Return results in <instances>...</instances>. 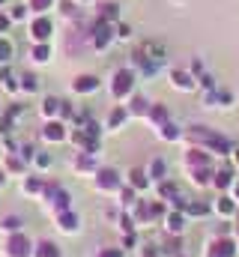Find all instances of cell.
I'll list each match as a JSON object with an SVG mask.
<instances>
[{"mask_svg": "<svg viewBox=\"0 0 239 257\" xmlns=\"http://www.w3.org/2000/svg\"><path fill=\"white\" fill-rule=\"evenodd\" d=\"M18 227H21V218H15V215L3 218V230H18Z\"/></svg>", "mask_w": 239, "mask_h": 257, "instance_id": "obj_24", "label": "cell"}, {"mask_svg": "<svg viewBox=\"0 0 239 257\" xmlns=\"http://www.w3.org/2000/svg\"><path fill=\"white\" fill-rule=\"evenodd\" d=\"M60 108H63V102H60V99H48V102H45V114H48V117H51V114H57Z\"/></svg>", "mask_w": 239, "mask_h": 257, "instance_id": "obj_21", "label": "cell"}, {"mask_svg": "<svg viewBox=\"0 0 239 257\" xmlns=\"http://www.w3.org/2000/svg\"><path fill=\"white\" fill-rule=\"evenodd\" d=\"M132 84H135V75H132V72L123 69V72L114 75V93H117V96H126V93L132 90Z\"/></svg>", "mask_w": 239, "mask_h": 257, "instance_id": "obj_4", "label": "cell"}, {"mask_svg": "<svg viewBox=\"0 0 239 257\" xmlns=\"http://www.w3.org/2000/svg\"><path fill=\"white\" fill-rule=\"evenodd\" d=\"M215 209H218L221 215H233V200H230V197H218Z\"/></svg>", "mask_w": 239, "mask_h": 257, "instance_id": "obj_15", "label": "cell"}, {"mask_svg": "<svg viewBox=\"0 0 239 257\" xmlns=\"http://www.w3.org/2000/svg\"><path fill=\"white\" fill-rule=\"evenodd\" d=\"M117 36H123V39H129V36H132V30H129V27L123 24V27H120V30H117Z\"/></svg>", "mask_w": 239, "mask_h": 257, "instance_id": "obj_38", "label": "cell"}, {"mask_svg": "<svg viewBox=\"0 0 239 257\" xmlns=\"http://www.w3.org/2000/svg\"><path fill=\"white\" fill-rule=\"evenodd\" d=\"M162 194H165V197H171V194H177V189H174L171 183H165V186H162Z\"/></svg>", "mask_w": 239, "mask_h": 257, "instance_id": "obj_35", "label": "cell"}, {"mask_svg": "<svg viewBox=\"0 0 239 257\" xmlns=\"http://www.w3.org/2000/svg\"><path fill=\"white\" fill-rule=\"evenodd\" d=\"M230 177H233V174L224 168V171H218V174H215V180H212V183H215L218 189H227V186H230Z\"/></svg>", "mask_w": 239, "mask_h": 257, "instance_id": "obj_14", "label": "cell"}, {"mask_svg": "<svg viewBox=\"0 0 239 257\" xmlns=\"http://www.w3.org/2000/svg\"><path fill=\"white\" fill-rule=\"evenodd\" d=\"M123 117H126V111H123V108H117V111L111 114V126H117V123L123 120Z\"/></svg>", "mask_w": 239, "mask_h": 257, "instance_id": "obj_31", "label": "cell"}, {"mask_svg": "<svg viewBox=\"0 0 239 257\" xmlns=\"http://www.w3.org/2000/svg\"><path fill=\"white\" fill-rule=\"evenodd\" d=\"M209 177H212V171H209V168H197V171H194V183H197V186L209 183Z\"/></svg>", "mask_w": 239, "mask_h": 257, "instance_id": "obj_18", "label": "cell"}, {"mask_svg": "<svg viewBox=\"0 0 239 257\" xmlns=\"http://www.w3.org/2000/svg\"><path fill=\"white\" fill-rule=\"evenodd\" d=\"M36 257H57V248H54L51 242H42L39 251H36Z\"/></svg>", "mask_w": 239, "mask_h": 257, "instance_id": "obj_19", "label": "cell"}, {"mask_svg": "<svg viewBox=\"0 0 239 257\" xmlns=\"http://www.w3.org/2000/svg\"><path fill=\"white\" fill-rule=\"evenodd\" d=\"M6 251H9V257H27L30 254V239H27L24 233H15V236L6 242Z\"/></svg>", "mask_w": 239, "mask_h": 257, "instance_id": "obj_3", "label": "cell"}, {"mask_svg": "<svg viewBox=\"0 0 239 257\" xmlns=\"http://www.w3.org/2000/svg\"><path fill=\"white\" fill-rule=\"evenodd\" d=\"M132 183H135V189H144V186H147V177H144V171H132Z\"/></svg>", "mask_w": 239, "mask_h": 257, "instance_id": "obj_22", "label": "cell"}, {"mask_svg": "<svg viewBox=\"0 0 239 257\" xmlns=\"http://www.w3.org/2000/svg\"><path fill=\"white\" fill-rule=\"evenodd\" d=\"M99 186L102 189H117V171H111V168L99 171Z\"/></svg>", "mask_w": 239, "mask_h": 257, "instance_id": "obj_10", "label": "cell"}, {"mask_svg": "<svg viewBox=\"0 0 239 257\" xmlns=\"http://www.w3.org/2000/svg\"><path fill=\"white\" fill-rule=\"evenodd\" d=\"M24 189H27V192H39V189H42V186H39V183H36V180H30V183H27V186H24Z\"/></svg>", "mask_w": 239, "mask_h": 257, "instance_id": "obj_37", "label": "cell"}, {"mask_svg": "<svg viewBox=\"0 0 239 257\" xmlns=\"http://www.w3.org/2000/svg\"><path fill=\"white\" fill-rule=\"evenodd\" d=\"M188 165L197 171V168H209V156L203 150H188Z\"/></svg>", "mask_w": 239, "mask_h": 257, "instance_id": "obj_7", "label": "cell"}, {"mask_svg": "<svg viewBox=\"0 0 239 257\" xmlns=\"http://www.w3.org/2000/svg\"><path fill=\"white\" fill-rule=\"evenodd\" d=\"M60 224H63V230H75V227H78V218H75L72 212H63V215H60Z\"/></svg>", "mask_w": 239, "mask_h": 257, "instance_id": "obj_16", "label": "cell"}, {"mask_svg": "<svg viewBox=\"0 0 239 257\" xmlns=\"http://www.w3.org/2000/svg\"><path fill=\"white\" fill-rule=\"evenodd\" d=\"M117 3H105V6H102V18H117Z\"/></svg>", "mask_w": 239, "mask_h": 257, "instance_id": "obj_25", "label": "cell"}, {"mask_svg": "<svg viewBox=\"0 0 239 257\" xmlns=\"http://www.w3.org/2000/svg\"><path fill=\"white\" fill-rule=\"evenodd\" d=\"M162 174H165V162H153V177L159 180Z\"/></svg>", "mask_w": 239, "mask_h": 257, "instance_id": "obj_30", "label": "cell"}, {"mask_svg": "<svg viewBox=\"0 0 239 257\" xmlns=\"http://www.w3.org/2000/svg\"><path fill=\"white\" fill-rule=\"evenodd\" d=\"M135 111L144 114V111H147V102H144V99H135Z\"/></svg>", "mask_w": 239, "mask_h": 257, "instance_id": "obj_36", "label": "cell"}, {"mask_svg": "<svg viewBox=\"0 0 239 257\" xmlns=\"http://www.w3.org/2000/svg\"><path fill=\"white\" fill-rule=\"evenodd\" d=\"M6 27H9V18H6V15H0V30H6Z\"/></svg>", "mask_w": 239, "mask_h": 257, "instance_id": "obj_40", "label": "cell"}, {"mask_svg": "<svg viewBox=\"0 0 239 257\" xmlns=\"http://www.w3.org/2000/svg\"><path fill=\"white\" fill-rule=\"evenodd\" d=\"M21 81H24V84H21L24 90H36V75H24Z\"/></svg>", "mask_w": 239, "mask_h": 257, "instance_id": "obj_28", "label": "cell"}, {"mask_svg": "<svg viewBox=\"0 0 239 257\" xmlns=\"http://www.w3.org/2000/svg\"><path fill=\"white\" fill-rule=\"evenodd\" d=\"M236 165H239V150H236Z\"/></svg>", "mask_w": 239, "mask_h": 257, "instance_id": "obj_42", "label": "cell"}, {"mask_svg": "<svg viewBox=\"0 0 239 257\" xmlns=\"http://www.w3.org/2000/svg\"><path fill=\"white\" fill-rule=\"evenodd\" d=\"M12 60V42L0 39V63H9Z\"/></svg>", "mask_w": 239, "mask_h": 257, "instance_id": "obj_17", "label": "cell"}, {"mask_svg": "<svg viewBox=\"0 0 239 257\" xmlns=\"http://www.w3.org/2000/svg\"><path fill=\"white\" fill-rule=\"evenodd\" d=\"M99 257H123V251H120V248H105Z\"/></svg>", "mask_w": 239, "mask_h": 257, "instance_id": "obj_33", "label": "cell"}, {"mask_svg": "<svg viewBox=\"0 0 239 257\" xmlns=\"http://www.w3.org/2000/svg\"><path fill=\"white\" fill-rule=\"evenodd\" d=\"M171 78H174V84H177L179 90H191V87H194V81H191V75H188V72H174Z\"/></svg>", "mask_w": 239, "mask_h": 257, "instance_id": "obj_11", "label": "cell"}, {"mask_svg": "<svg viewBox=\"0 0 239 257\" xmlns=\"http://www.w3.org/2000/svg\"><path fill=\"white\" fill-rule=\"evenodd\" d=\"M0 3H3V0H0Z\"/></svg>", "mask_w": 239, "mask_h": 257, "instance_id": "obj_44", "label": "cell"}, {"mask_svg": "<svg viewBox=\"0 0 239 257\" xmlns=\"http://www.w3.org/2000/svg\"><path fill=\"white\" fill-rule=\"evenodd\" d=\"M233 254H236V245L230 239H218L212 245V251H209V257H233Z\"/></svg>", "mask_w": 239, "mask_h": 257, "instance_id": "obj_6", "label": "cell"}, {"mask_svg": "<svg viewBox=\"0 0 239 257\" xmlns=\"http://www.w3.org/2000/svg\"><path fill=\"white\" fill-rule=\"evenodd\" d=\"M236 200H239V183H236Z\"/></svg>", "mask_w": 239, "mask_h": 257, "instance_id": "obj_41", "label": "cell"}, {"mask_svg": "<svg viewBox=\"0 0 239 257\" xmlns=\"http://www.w3.org/2000/svg\"><path fill=\"white\" fill-rule=\"evenodd\" d=\"M45 138L48 141H63V126L60 123H48L45 126Z\"/></svg>", "mask_w": 239, "mask_h": 257, "instance_id": "obj_13", "label": "cell"}, {"mask_svg": "<svg viewBox=\"0 0 239 257\" xmlns=\"http://www.w3.org/2000/svg\"><path fill=\"white\" fill-rule=\"evenodd\" d=\"M182 209H188L191 215H206V206H203V203H185Z\"/></svg>", "mask_w": 239, "mask_h": 257, "instance_id": "obj_23", "label": "cell"}, {"mask_svg": "<svg viewBox=\"0 0 239 257\" xmlns=\"http://www.w3.org/2000/svg\"><path fill=\"white\" fill-rule=\"evenodd\" d=\"M33 57H36V60H48V48H45V45H39V48L33 51Z\"/></svg>", "mask_w": 239, "mask_h": 257, "instance_id": "obj_29", "label": "cell"}, {"mask_svg": "<svg viewBox=\"0 0 239 257\" xmlns=\"http://www.w3.org/2000/svg\"><path fill=\"white\" fill-rule=\"evenodd\" d=\"M191 135H194V141H203L209 150H215V153H221V156H224V153H230V141H227V138H221L218 132H209V128H203V126H194Z\"/></svg>", "mask_w": 239, "mask_h": 257, "instance_id": "obj_1", "label": "cell"}, {"mask_svg": "<svg viewBox=\"0 0 239 257\" xmlns=\"http://www.w3.org/2000/svg\"><path fill=\"white\" fill-rule=\"evenodd\" d=\"M48 192H51V200H54L57 209H66L69 206V194L63 192V189H48Z\"/></svg>", "mask_w": 239, "mask_h": 257, "instance_id": "obj_12", "label": "cell"}, {"mask_svg": "<svg viewBox=\"0 0 239 257\" xmlns=\"http://www.w3.org/2000/svg\"><path fill=\"white\" fill-rule=\"evenodd\" d=\"M0 183H3V174H0Z\"/></svg>", "mask_w": 239, "mask_h": 257, "instance_id": "obj_43", "label": "cell"}, {"mask_svg": "<svg viewBox=\"0 0 239 257\" xmlns=\"http://www.w3.org/2000/svg\"><path fill=\"white\" fill-rule=\"evenodd\" d=\"M30 6H33V9H48L51 0H30Z\"/></svg>", "mask_w": 239, "mask_h": 257, "instance_id": "obj_32", "label": "cell"}, {"mask_svg": "<svg viewBox=\"0 0 239 257\" xmlns=\"http://www.w3.org/2000/svg\"><path fill=\"white\" fill-rule=\"evenodd\" d=\"M99 87V81L93 78V75H81V78H75V90L78 93H90V90H96Z\"/></svg>", "mask_w": 239, "mask_h": 257, "instance_id": "obj_8", "label": "cell"}, {"mask_svg": "<svg viewBox=\"0 0 239 257\" xmlns=\"http://www.w3.org/2000/svg\"><path fill=\"white\" fill-rule=\"evenodd\" d=\"M0 78H3V84H6V87H9V90H15V81H12V75H9V72H3V75H0Z\"/></svg>", "mask_w": 239, "mask_h": 257, "instance_id": "obj_34", "label": "cell"}, {"mask_svg": "<svg viewBox=\"0 0 239 257\" xmlns=\"http://www.w3.org/2000/svg\"><path fill=\"white\" fill-rule=\"evenodd\" d=\"M162 135H165L168 141H177V138H179V128L171 126V123H165V126H162Z\"/></svg>", "mask_w": 239, "mask_h": 257, "instance_id": "obj_20", "label": "cell"}, {"mask_svg": "<svg viewBox=\"0 0 239 257\" xmlns=\"http://www.w3.org/2000/svg\"><path fill=\"white\" fill-rule=\"evenodd\" d=\"M51 30H54V27H51V21H48V18H39V21L33 24V36H36V39H48V36H51Z\"/></svg>", "mask_w": 239, "mask_h": 257, "instance_id": "obj_9", "label": "cell"}, {"mask_svg": "<svg viewBox=\"0 0 239 257\" xmlns=\"http://www.w3.org/2000/svg\"><path fill=\"white\" fill-rule=\"evenodd\" d=\"M111 42V27L105 24V21H99L96 27H93V45H99V48H105Z\"/></svg>", "mask_w": 239, "mask_h": 257, "instance_id": "obj_5", "label": "cell"}, {"mask_svg": "<svg viewBox=\"0 0 239 257\" xmlns=\"http://www.w3.org/2000/svg\"><path fill=\"white\" fill-rule=\"evenodd\" d=\"M123 200H126V203H132V200H135V192H132V189H129V192H123Z\"/></svg>", "mask_w": 239, "mask_h": 257, "instance_id": "obj_39", "label": "cell"}, {"mask_svg": "<svg viewBox=\"0 0 239 257\" xmlns=\"http://www.w3.org/2000/svg\"><path fill=\"white\" fill-rule=\"evenodd\" d=\"M138 57H141V60H147V63H153V66H159L162 60H165V45H162V42H153V39H147V42L141 45Z\"/></svg>", "mask_w": 239, "mask_h": 257, "instance_id": "obj_2", "label": "cell"}, {"mask_svg": "<svg viewBox=\"0 0 239 257\" xmlns=\"http://www.w3.org/2000/svg\"><path fill=\"white\" fill-rule=\"evenodd\" d=\"M168 227L171 230H182V215H171L168 218Z\"/></svg>", "mask_w": 239, "mask_h": 257, "instance_id": "obj_27", "label": "cell"}, {"mask_svg": "<svg viewBox=\"0 0 239 257\" xmlns=\"http://www.w3.org/2000/svg\"><path fill=\"white\" fill-rule=\"evenodd\" d=\"M165 117H168V111H165L162 105H156V108H153V120H156V123H165Z\"/></svg>", "mask_w": 239, "mask_h": 257, "instance_id": "obj_26", "label": "cell"}]
</instances>
